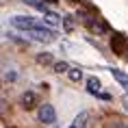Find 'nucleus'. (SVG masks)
Listing matches in <instances>:
<instances>
[{"label": "nucleus", "instance_id": "1", "mask_svg": "<svg viewBox=\"0 0 128 128\" xmlns=\"http://www.w3.org/2000/svg\"><path fill=\"white\" fill-rule=\"evenodd\" d=\"M11 26L18 28V30L30 33V30H35V28H39V22L33 20V18H28V15H15V18H11Z\"/></svg>", "mask_w": 128, "mask_h": 128}, {"label": "nucleus", "instance_id": "2", "mask_svg": "<svg viewBox=\"0 0 128 128\" xmlns=\"http://www.w3.org/2000/svg\"><path fill=\"white\" fill-rule=\"evenodd\" d=\"M37 117H39L41 124L50 126V124H54V120H56V111H54L52 104H41L39 111H37Z\"/></svg>", "mask_w": 128, "mask_h": 128}, {"label": "nucleus", "instance_id": "3", "mask_svg": "<svg viewBox=\"0 0 128 128\" xmlns=\"http://www.w3.org/2000/svg\"><path fill=\"white\" fill-rule=\"evenodd\" d=\"M30 39H35V41H41V44H50V41H54L56 39V35H54V30H48V28H35V30H30Z\"/></svg>", "mask_w": 128, "mask_h": 128}, {"label": "nucleus", "instance_id": "4", "mask_svg": "<svg viewBox=\"0 0 128 128\" xmlns=\"http://www.w3.org/2000/svg\"><path fill=\"white\" fill-rule=\"evenodd\" d=\"M128 44H126V35H122V33H115L113 37H111V50H113L115 54H120L122 56V52H124V48H126Z\"/></svg>", "mask_w": 128, "mask_h": 128}, {"label": "nucleus", "instance_id": "5", "mask_svg": "<svg viewBox=\"0 0 128 128\" xmlns=\"http://www.w3.org/2000/svg\"><path fill=\"white\" fill-rule=\"evenodd\" d=\"M37 104V94L35 91H24L22 94V106L24 108H35Z\"/></svg>", "mask_w": 128, "mask_h": 128}, {"label": "nucleus", "instance_id": "6", "mask_svg": "<svg viewBox=\"0 0 128 128\" xmlns=\"http://www.w3.org/2000/svg\"><path fill=\"white\" fill-rule=\"evenodd\" d=\"M87 120H89V113H87V111H80V113H78L74 120H72V124H70L68 128H85Z\"/></svg>", "mask_w": 128, "mask_h": 128}, {"label": "nucleus", "instance_id": "7", "mask_svg": "<svg viewBox=\"0 0 128 128\" xmlns=\"http://www.w3.org/2000/svg\"><path fill=\"white\" fill-rule=\"evenodd\" d=\"M87 91L91 96H96V98H98V96L102 94L100 91V80H98V78H94V76H91V78H87Z\"/></svg>", "mask_w": 128, "mask_h": 128}, {"label": "nucleus", "instance_id": "8", "mask_svg": "<svg viewBox=\"0 0 128 128\" xmlns=\"http://www.w3.org/2000/svg\"><path fill=\"white\" fill-rule=\"evenodd\" d=\"M111 74H113V78L120 82L122 87H126V89H128V76L124 74V72H120V70H115V68H113V70H111Z\"/></svg>", "mask_w": 128, "mask_h": 128}, {"label": "nucleus", "instance_id": "9", "mask_svg": "<svg viewBox=\"0 0 128 128\" xmlns=\"http://www.w3.org/2000/svg\"><path fill=\"white\" fill-rule=\"evenodd\" d=\"M89 28H91L94 33H106V30H108V24L104 20H94V24H91Z\"/></svg>", "mask_w": 128, "mask_h": 128}, {"label": "nucleus", "instance_id": "10", "mask_svg": "<svg viewBox=\"0 0 128 128\" xmlns=\"http://www.w3.org/2000/svg\"><path fill=\"white\" fill-rule=\"evenodd\" d=\"M24 2H26V4H30L33 9H39V11H44V13H48V11H50V9L46 7V2H44V0H24Z\"/></svg>", "mask_w": 128, "mask_h": 128}, {"label": "nucleus", "instance_id": "11", "mask_svg": "<svg viewBox=\"0 0 128 128\" xmlns=\"http://www.w3.org/2000/svg\"><path fill=\"white\" fill-rule=\"evenodd\" d=\"M46 22H48V24H52V26H56V24L61 22V15L54 13V11H48V13H46Z\"/></svg>", "mask_w": 128, "mask_h": 128}, {"label": "nucleus", "instance_id": "12", "mask_svg": "<svg viewBox=\"0 0 128 128\" xmlns=\"http://www.w3.org/2000/svg\"><path fill=\"white\" fill-rule=\"evenodd\" d=\"M68 76H70L74 82H78V80L82 78V74H80V70H78V68H70V70H68Z\"/></svg>", "mask_w": 128, "mask_h": 128}, {"label": "nucleus", "instance_id": "13", "mask_svg": "<svg viewBox=\"0 0 128 128\" xmlns=\"http://www.w3.org/2000/svg\"><path fill=\"white\" fill-rule=\"evenodd\" d=\"M63 28H65V30H72V28H74V18H72V15H68V18H63Z\"/></svg>", "mask_w": 128, "mask_h": 128}, {"label": "nucleus", "instance_id": "14", "mask_svg": "<svg viewBox=\"0 0 128 128\" xmlns=\"http://www.w3.org/2000/svg\"><path fill=\"white\" fill-rule=\"evenodd\" d=\"M70 65L68 63H63V61H59V63H54V72H68Z\"/></svg>", "mask_w": 128, "mask_h": 128}, {"label": "nucleus", "instance_id": "15", "mask_svg": "<svg viewBox=\"0 0 128 128\" xmlns=\"http://www.w3.org/2000/svg\"><path fill=\"white\" fill-rule=\"evenodd\" d=\"M39 63H52V56H50V54H39Z\"/></svg>", "mask_w": 128, "mask_h": 128}, {"label": "nucleus", "instance_id": "16", "mask_svg": "<svg viewBox=\"0 0 128 128\" xmlns=\"http://www.w3.org/2000/svg\"><path fill=\"white\" fill-rule=\"evenodd\" d=\"M122 104H124V108H126V111H128V94L124 96V98H122Z\"/></svg>", "mask_w": 128, "mask_h": 128}, {"label": "nucleus", "instance_id": "17", "mask_svg": "<svg viewBox=\"0 0 128 128\" xmlns=\"http://www.w3.org/2000/svg\"><path fill=\"white\" fill-rule=\"evenodd\" d=\"M74 2H82V0H74Z\"/></svg>", "mask_w": 128, "mask_h": 128}, {"label": "nucleus", "instance_id": "18", "mask_svg": "<svg viewBox=\"0 0 128 128\" xmlns=\"http://www.w3.org/2000/svg\"><path fill=\"white\" fill-rule=\"evenodd\" d=\"M126 54H128V46H126Z\"/></svg>", "mask_w": 128, "mask_h": 128}]
</instances>
